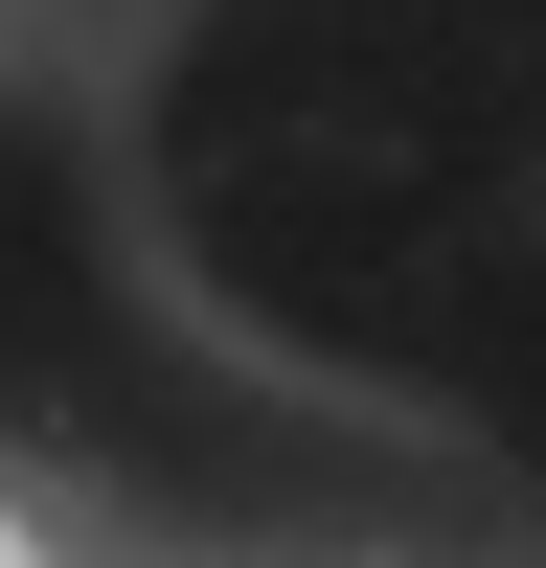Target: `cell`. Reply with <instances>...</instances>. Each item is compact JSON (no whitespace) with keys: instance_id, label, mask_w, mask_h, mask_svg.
<instances>
[{"instance_id":"cell-1","label":"cell","mask_w":546,"mask_h":568,"mask_svg":"<svg viewBox=\"0 0 546 568\" xmlns=\"http://www.w3.org/2000/svg\"><path fill=\"white\" fill-rule=\"evenodd\" d=\"M0 568H546V0H0Z\"/></svg>"}]
</instances>
